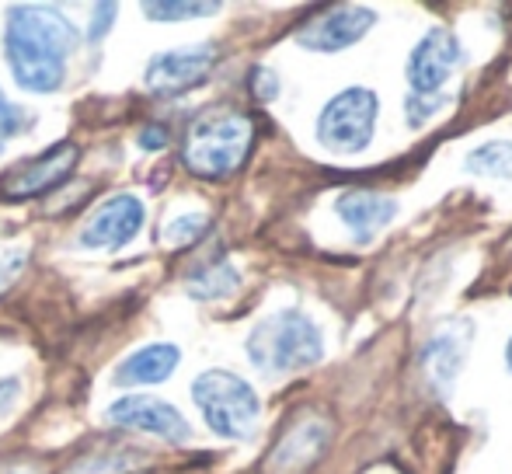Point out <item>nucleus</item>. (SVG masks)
<instances>
[{
	"instance_id": "nucleus-3",
	"label": "nucleus",
	"mask_w": 512,
	"mask_h": 474,
	"mask_svg": "<svg viewBox=\"0 0 512 474\" xmlns=\"http://www.w3.org/2000/svg\"><path fill=\"white\" fill-rule=\"evenodd\" d=\"M248 359L265 377H286V373H304L324 359V339L321 328L297 307H286L269 318H262L251 328Z\"/></svg>"
},
{
	"instance_id": "nucleus-23",
	"label": "nucleus",
	"mask_w": 512,
	"mask_h": 474,
	"mask_svg": "<svg viewBox=\"0 0 512 474\" xmlns=\"http://www.w3.org/2000/svg\"><path fill=\"white\" fill-rule=\"evenodd\" d=\"M28 265V251L25 248H11V251H0V293H7L18 276L25 272Z\"/></svg>"
},
{
	"instance_id": "nucleus-29",
	"label": "nucleus",
	"mask_w": 512,
	"mask_h": 474,
	"mask_svg": "<svg viewBox=\"0 0 512 474\" xmlns=\"http://www.w3.org/2000/svg\"><path fill=\"white\" fill-rule=\"evenodd\" d=\"M506 363H509V370H512V339H509V346H506Z\"/></svg>"
},
{
	"instance_id": "nucleus-7",
	"label": "nucleus",
	"mask_w": 512,
	"mask_h": 474,
	"mask_svg": "<svg viewBox=\"0 0 512 474\" xmlns=\"http://www.w3.org/2000/svg\"><path fill=\"white\" fill-rule=\"evenodd\" d=\"M77 161H81V150L77 143H53L49 150H42L39 157H28L18 161L4 178H0V196L7 203H25V199H39L46 192H53L56 185H63L74 175Z\"/></svg>"
},
{
	"instance_id": "nucleus-2",
	"label": "nucleus",
	"mask_w": 512,
	"mask_h": 474,
	"mask_svg": "<svg viewBox=\"0 0 512 474\" xmlns=\"http://www.w3.org/2000/svg\"><path fill=\"white\" fill-rule=\"evenodd\" d=\"M251 143H255V122L248 112L227 109V105L206 109L185 133L182 164L196 178L223 182L248 161Z\"/></svg>"
},
{
	"instance_id": "nucleus-14",
	"label": "nucleus",
	"mask_w": 512,
	"mask_h": 474,
	"mask_svg": "<svg viewBox=\"0 0 512 474\" xmlns=\"http://www.w3.org/2000/svg\"><path fill=\"white\" fill-rule=\"evenodd\" d=\"M335 213L352 231V237L366 244L398 217V199L384 196V192H373V189H349L338 196Z\"/></svg>"
},
{
	"instance_id": "nucleus-9",
	"label": "nucleus",
	"mask_w": 512,
	"mask_h": 474,
	"mask_svg": "<svg viewBox=\"0 0 512 474\" xmlns=\"http://www.w3.org/2000/svg\"><path fill=\"white\" fill-rule=\"evenodd\" d=\"M216 60H220V49L213 42L168 49V53H157L147 63L143 81H147L150 95H182V91H192L196 84H203L213 74Z\"/></svg>"
},
{
	"instance_id": "nucleus-20",
	"label": "nucleus",
	"mask_w": 512,
	"mask_h": 474,
	"mask_svg": "<svg viewBox=\"0 0 512 474\" xmlns=\"http://www.w3.org/2000/svg\"><path fill=\"white\" fill-rule=\"evenodd\" d=\"M206 227H209L206 213H199V210L178 213V217H171L168 224L161 227V241H164V248H171V251L189 248V244H196L199 237L206 234Z\"/></svg>"
},
{
	"instance_id": "nucleus-18",
	"label": "nucleus",
	"mask_w": 512,
	"mask_h": 474,
	"mask_svg": "<svg viewBox=\"0 0 512 474\" xmlns=\"http://www.w3.org/2000/svg\"><path fill=\"white\" fill-rule=\"evenodd\" d=\"M467 175L481 178H509L512 175V143L509 140H488L478 150H471L464 161Z\"/></svg>"
},
{
	"instance_id": "nucleus-8",
	"label": "nucleus",
	"mask_w": 512,
	"mask_h": 474,
	"mask_svg": "<svg viewBox=\"0 0 512 474\" xmlns=\"http://www.w3.org/2000/svg\"><path fill=\"white\" fill-rule=\"evenodd\" d=\"M464 60V46L450 28L436 25L418 39V46L408 56V88L411 95H439L443 84L453 77V70Z\"/></svg>"
},
{
	"instance_id": "nucleus-15",
	"label": "nucleus",
	"mask_w": 512,
	"mask_h": 474,
	"mask_svg": "<svg viewBox=\"0 0 512 474\" xmlns=\"http://www.w3.org/2000/svg\"><path fill=\"white\" fill-rule=\"evenodd\" d=\"M182 363V349L171 346V342H150V346L136 349L115 366L112 380L119 387H150V384H164L171 373Z\"/></svg>"
},
{
	"instance_id": "nucleus-6",
	"label": "nucleus",
	"mask_w": 512,
	"mask_h": 474,
	"mask_svg": "<svg viewBox=\"0 0 512 474\" xmlns=\"http://www.w3.org/2000/svg\"><path fill=\"white\" fill-rule=\"evenodd\" d=\"M335 443V419L321 408H304L283 426L265 454V474H310Z\"/></svg>"
},
{
	"instance_id": "nucleus-21",
	"label": "nucleus",
	"mask_w": 512,
	"mask_h": 474,
	"mask_svg": "<svg viewBox=\"0 0 512 474\" xmlns=\"http://www.w3.org/2000/svg\"><path fill=\"white\" fill-rule=\"evenodd\" d=\"M32 122H35L32 112L14 105L11 98L4 95V88H0V150H4L11 140H18L25 129H32Z\"/></svg>"
},
{
	"instance_id": "nucleus-24",
	"label": "nucleus",
	"mask_w": 512,
	"mask_h": 474,
	"mask_svg": "<svg viewBox=\"0 0 512 474\" xmlns=\"http://www.w3.org/2000/svg\"><path fill=\"white\" fill-rule=\"evenodd\" d=\"M251 95L258 98V102H276V95H279V77H276V70H269V67H255L251 70Z\"/></svg>"
},
{
	"instance_id": "nucleus-5",
	"label": "nucleus",
	"mask_w": 512,
	"mask_h": 474,
	"mask_svg": "<svg viewBox=\"0 0 512 474\" xmlns=\"http://www.w3.org/2000/svg\"><path fill=\"white\" fill-rule=\"evenodd\" d=\"M380 102L370 88H345L317 116V143L331 154H359L370 147Z\"/></svg>"
},
{
	"instance_id": "nucleus-28",
	"label": "nucleus",
	"mask_w": 512,
	"mask_h": 474,
	"mask_svg": "<svg viewBox=\"0 0 512 474\" xmlns=\"http://www.w3.org/2000/svg\"><path fill=\"white\" fill-rule=\"evenodd\" d=\"M7 474H39L35 468H14V471H7Z\"/></svg>"
},
{
	"instance_id": "nucleus-12",
	"label": "nucleus",
	"mask_w": 512,
	"mask_h": 474,
	"mask_svg": "<svg viewBox=\"0 0 512 474\" xmlns=\"http://www.w3.org/2000/svg\"><path fill=\"white\" fill-rule=\"evenodd\" d=\"M108 422L119 429H136V433L161 436L171 443H185L192 436V426L185 422V415L175 405L161 398H147V394H129L119 398L108 408Z\"/></svg>"
},
{
	"instance_id": "nucleus-26",
	"label": "nucleus",
	"mask_w": 512,
	"mask_h": 474,
	"mask_svg": "<svg viewBox=\"0 0 512 474\" xmlns=\"http://www.w3.org/2000/svg\"><path fill=\"white\" fill-rule=\"evenodd\" d=\"M18 398H21V380L18 377H4V380H0V422H4L7 415L14 412Z\"/></svg>"
},
{
	"instance_id": "nucleus-11",
	"label": "nucleus",
	"mask_w": 512,
	"mask_h": 474,
	"mask_svg": "<svg viewBox=\"0 0 512 474\" xmlns=\"http://www.w3.org/2000/svg\"><path fill=\"white\" fill-rule=\"evenodd\" d=\"M377 25V11L363 4H338L331 11L310 18L297 32V46L310 53H342V49L356 46L370 28Z\"/></svg>"
},
{
	"instance_id": "nucleus-4",
	"label": "nucleus",
	"mask_w": 512,
	"mask_h": 474,
	"mask_svg": "<svg viewBox=\"0 0 512 474\" xmlns=\"http://www.w3.org/2000/svg\"><path fill=\"white\" fill-rule=\"evenodd\" d=\"M192 401L206 426L223 440H248L262 419V401L255 387L230 370H206L192 380Z\"/></svg>"
},
{
	"instance_id": "nucleus-22",
	"label": "nucleus",
	"mask_w": 512,
	"mask_h": 474,
	"mask_svg": "<svg viewBox=\"0 0 512 474\" xmlns=\"http://www.w3.org/2000/svg\"><path fill=\"white\" fill-rule=\"evenodd\" d=\"M443 102H446V98H439V95H411L408 102H405L408 126H411V129L425 126V122H429L439 109H443Z\"/></svg>"
},
{
	"instance_id": "nucleus-10",
	"label": "nucleus",
	"mask_w": 512,
	"mask_h": 474,
	"mask_svg": "<svg viewBox=\"0 0 512 474\" xmlns=\"http://www.w3.org/2000/svg\"><path fill=\"white\" fill-rule=\"evenodd\" d=\"M471 342H474V325L464 318V321H446V325H439L436 332L429 335V342L422 346L418 363H422L425 380H429V387L439 398H446V394L453 391L460 370L467 366Z\"/></svg>"
},
{
	"instance_id": "nucleus-17",
	"label": "nucleus",
	"mask_w": 512,
	"mask_h": 474,
	"mask_svg": "<svg viewBox=\"0 0 512 474\" xmlns=\"http://www.w3.org/2000/svg\"><path fill=\"white\" fill-rule=\"evenodd\" d=\"M237 286H241V272H237L227 258H216V262L203 265L196 276H189L185 290L196 300H223V297H230Z\"/></svg>"
},
{
	"instance_id": "nucleus-25",
	"label": "nucleus",
	"mask_w": 512,
	"mask_h": 474,
	"mask_svg": "<svg viewBox=\"0 0 512 474\" xmlns=\"http://www.w3.org/2000/svg\"><path fill=\"white\" fill-rule=\"evenodd\" d=\"M115 14H119V7H115V4H95V21H91V28H88L91 42L105 39V32L115 25Z\"/></svg>"
},
{
	"instance_id": "nucleus-13",
	"label": "nucleus",
	"mask_w": 512,
	"mask_h": 474,
	"mask_svg": "<svg viewBox=\"0 0 512 474\" xmlns=\"http://www.w3.org/2000/svg\"><path fill=\"white\" fill-rule=\"evenodd\" d=\"M143 220H147V206L136 196H129V192H119V196L105 199V203L91 213V220L81 227L77 241H81V248H91V251L122 248V244H129L143 231Z\"/></svg>"
},
{
	"instance_id": "nucleus-1",
	"label": "nucleus",
	"mask_w": 512,
	"mask_h": 474,
	"mask_svg": "<svg viewBox=\"0 0 512 474\" xmlns=\"http://www.w3.org/2000/svg\"><path fill=\"white\" fill-rule=\"evenodd\" d=\"M81 46V32L63 11L46 4H14L4 25V56L18 88L53 95L67 77V60Z\"/></svg>"
},
{
	"instance_id": "nucleus-16",
	"label": "nucleus",
	"mask_w": 512,
	"mask_h": 474,
	"mask_svg": "<svg viewBox=\"0 0 512 474\" xmlns=\"http://www.w3.org/2000/svg\"><path fill=\"white\" fill-rule=\"evenodd\" d=\"M147 468V454L136 447H126V443H108V447H98L91 454L77 457L70 464V474H133Z\"/></svg>"
},
{
	"instance_id": "nucleus-27",
	"label": "nucleus",
	"mask_w": 512,
	"mask_h": 474,
	"mask_svg": "<svg viewBox=\"0 0 512 474\" xmlns=\"http://www.w3.org/2000/svg\"><path fill=\"white\" fill-rule=\"evenodd\" d=\"M164 143H168V129H164V126H147L140 133V147L143 150H161Z\"/></svg>"
},
{
	"instance_id": "nucleus-19",
	"label": "nucleus",
	"mask_w": 512,
	"mask_h": 474,
	"mask_svg": "<svg viewBox=\"0 0 512 474\" xmlns=\"http://www.w3.org/2000/svg\"><path fill=\"white\" fill-rule=\"evenodd\" d=\"M140 11L150 21H189V18L216 14L220 4L216 0H147V4H140Z\"/></svg>"
}]
</instances>
